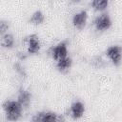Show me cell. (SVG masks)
Segmentation results:
<instances>
[{
	"label": "cell",
	"instance_id": "4fadbf2b",
	"mask_svg": "<svg viewBox=\"0 0 122 122\" xmlns=\"http://www.w3.org/2000/svg\"><path fill=\"white\" fill-rule=\"evenodd\" d=\"M57 113L53 112H44L41 122H56Z\"/></svg>",
	"mask_w": 122,
	"mask_h": 122
},
{
	"label": "cell",
	"instance_id": "6da1fadb",
	"mask_svg": "<svg viewBox=\"0 0 122 122\" xmlns=\"http://www.w3.org/2000/svg\"><path fill=\"white\" fill-rule=\"evenodd\" d=\"M2 109L5 112V115L7 120L9 121H17L20 119L23 113V107L17 100H10L7 99L2 104Z\"/></svg>",
	"mask_w": 122,
	"mask_h": 122
},
{
	"label": "cell",
	"instance_id": "ba28073f",
	"mask_svg": "<svg viewBox=\"0 0 122 122\" xmlns=\"http://www.w3.org/2000/svg\"><path fill=\"white\" fill-rule=\"evenodd\" d=\"M17 101L23 108H28L31 101V93L30 92V91L24 88H20L17 93Z\"/></svg>",
	"mask_w": 122,
	"mask_h": 122
},
{
	"label": "cell",
	"instance_id": "3957f363",
	"mask_svg": "<svg viewBox=\"0 0 122 122\" xmlns=\"http://www.w3.org/2000/svg\"><path fill=\"white\" fill-rule=\"evenodd\" d=\"M93 25L95 27V29L99 31H104L107 30L111 28L112 26V19L111 16L109 15V13L107 12H103L101 14H99L98 16L95 17L94 21H93Z\"/></svg>",
	"mask_w": 122,
	"mask_h": 122
},
{
	"label": "cell",
	"instance_id": "e0dca14e",
	"mask_svg": "<svg viewBox=\"0 0 122 122\" xmlns=\"http://www.w3.org/2000/svg\"><path fill=\"white\" fill-rule=\"evenodd\" d=\"M43 113H44V112H38L35 114H33L31 119H30V122H41Z\"/></svg>",
	"mask_w": 122,
	"mask_h": 122
},
{
	"label": "cell",
	"instance_id": "8992f818",
	"mask_svg": "<svg viewBox=\"0 0 122 122\" xmlns=\"http://www.w3.org/2000/svg\"><path fill=\"white\" fill-rule=\"evenodd\" d=\"M87 20H88V13H87V10H79L77 11L76 13L73 14L72 16V25L76 28V29H83L85 26H86V23H87Z\"/></svg>",
	"mask_w": 122,
	"mask_h": 122
},
{
	"label": "cell",
	"instance_id": "2e32d148",
	"mask_svg": "<svg viewBox=\"0 0 122 122\" xmlns=\"http://www.w3.org/2000/svg\"><path fill=\"white\" fill-rule=\"evenodd\" d=\"M92 65L96 68H101L104 66V60L100 56H96L92 59Z\"/></svg>",
	"mask_w": 122,
	"mask_h": 122
},
{
	"label": "cell",
	"instance_id": "8fae6325",
	"mask_svg": "<svg viewBox=\"0 0 122 122\" xmlns=\"http://www.w3.org/2000/svg\"><path fill=\"white\" fill-rule=\"evenodd\" d=\"M44 20H45V15L39 10H35L34 12H32L30 18V22L31 24H33V25H40V24H42L44 22Z\"/></svg>",
	"mask_w": 122,
	"mask_h": 122
},
{
	"label": "cell",
	"instance_id": "d6986e66",
	"mask_svg": "<svg viewBox=\"0 0 122 122\" xmlns=\"http://www.w3.org/2000/svg\"><path fill=\"white\" fill-rule=\"evenodd\" d=\"M56 122H65V117L63 114H57Z\"/></svg>",
	"mask_w": 122,
	"mask_h": 122
},
{
	"label": "cell",
	"instance_id": "ac0fdd59",
	"mask_svg": "<svg viewBox=\"0 0 122 122\" xmlns=\"http://www.w3.org/2000/svg\"><path fill=\"white\" fill-rule=\"evenodd\" d=\"M16 56L18 57V59H19L20 61H23V60H25V59L27 58L28 54H27L26 52H24V51H18V52L16 53Z\"/></svg>",
	"mask_w": 122,
	"mask_h": 122
},
{
	"label": "cell",
	"instance_id": "9a60e30c",
	"mask_svg": "<svg viewBox=\"0 0 122 122\" xmlns=\"http://www.w3.org/2000/svg\"><path fill=\"white\" fill-rule=\"evenodd\" d=\"M9 28H10V24L7 20H0V35L6 33Z\"/></svg>",
	"mask_w": 122,
	"mask_h": 122
},
{
	"label": "cell",
	"instance_id": "5b68a950",
	"mask_svg": "<svg viewBox=\"0 0 122 122\" xmlns=\"http://www.w3.org/2000/svg\"><path fill=\"white\" fill-rule=\"evenodd\" d=\"M121 52L122 48L118 45H112L107 48L106 50V55L108 58L112 61V63L114 66H119L121 63Z\"/></svg>",
	"mask_w": 122,
	"mask_h": 122
},
{
	"label": "cell",
	"instance_id": "7c38bea8",
	"mask_svg": "<svg viewBox=\"0 0 122 122\" xmlns=\"http://www.w3.org/2000/svg\"><path fill=\"white\" fill-rule=\"evenodd\" d=\"M108 5H109L108 0H93L92 2V8L97 11H103L104 10L107 9Z\"/></svg>",
	"mask_w": 122,
	"mask_h": 122
},
{
	"label": "cell",
	"instance_id": "5bb4252c",
	"mask_svg": "<svg viewBox=\"0 0 122 122\" xmlns=\"http://www.w3.org/2000/svg\"><path fill=\"white\" fill-rule=\"evenodd\" d=\"M13 69H14V71H15L21 77H26V76H27L26 69L24 68V66H23L20 62H15V63L13 64Z\"/></svg>",
	"mask_w": 122,
	"mask_h": 122
},
{
	"label": "cell",
	"instance_id": "7a4b0ae2",
	"mask_svg": "<svg viewBox=\"0 0 122 122\" xmlns=\"http://www.w3.org/2000/svg\"><path fill=\"white\" fill-rule=\"evenodd\" d=\"M24 42L27 44V51H28V53L36 54V53L39 52V51L41 49V43H40L39 37L35 33L28 35L25 38Z\"/></svg>",
	"mask_w": 122,
	"mask_h": 122
},
{
	"label": "cell",
	"instance_id": "30bf717a",
	"mask_svg": "<svg viewBox=\"0 0 122 122\" xmlns=\"http://www.w3.org/2000/svg\"><path fill=\"white\" fill-rule=\"evenodd\" d=\"M0 45L5 49H11L14 45V36L10 32L4 33L0 39Z\"/></svg>",
	"mask_w": 122,
	"mask_h": 122
},
{
	"label": "cell",
	"instance_id": "52a82bcc",
	"mask_svg": "<svg viewBox=\"0 0 122 122\" xmlns=\"http://www.w3.org/2000/svg\"><path fill=\"white\" fill-rule=\"evenodd\" d=\"M85 112V105L81 101H74L70 108V115L73 119H79Z\"/></svg>",
	"mask_w": 122,
	"mask_h": 122
},
{
	"label": "cell",
	"instance_id": "277c9868",
	"mask_svg": "<svg viewBox=\"0 0 122 122\" xmlns=\"http://www.w3.org/2000/svg\"><path fill=\"white\" fill-rule=\"evenodd\" d=\"M51 55L52 59L55 61H58L60 59L67 57L68 56V46H67L66 41L59 42L54 47H52L51 51Z\"/></svg>",
	"mask_w": 122,
	"mask_h": 122
},
{
	"label": "cell",
	"instance_id": "9c48e42d",
	"mask_svg": "<svg viewBox=\"0 0 122 122\" xmlns=\"http://www.w3.org/2000/svg\"><path fill=\"white\" fill-rule=\"evenodd\" d=\"M72 65V59L69 56L63 58V59H60L58 61H56V68L59 71L61 72H66L68 71L71 67Z\"/></svg>",
	"mask_w": 122,
	"mask_h": 122
}]
</instances>
